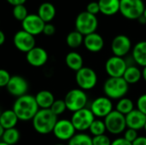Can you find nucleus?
Here are the masks:
<instances>
[{
  "label": "nucleus",
  "instance_id": "obj_17",
  "mask_svg": "<svg viewBox=\"0 0 146 145\" xmlns=\"http://www.w3.org/2000/svg\"><path fill=\"white\" fill-rule=\"evenodd\" d=\"M48 53L47 51L41 47L35 46L33 49H32L30 51L27 53L26 59L27 62L33 67L39 68L46 64L48 62Z\"/></svg>",
  "mask_w": 146,
  "mask_h": 145
},
{
  "label": "nucleus",
  "instance_id": "obj_14",
  "mask_svg": "<svg viewBox=\"0 0 146 145\" xmlns=\"http://www.w3.org/2000/svg\"><path fill=\"white\" fill-rule=\"evenodd\" d=\"M132 50L131 39L124 34L116 35L111 42V51L115 56L124 57Z\"/></svg>",
  "mask_w": 146,
  "mask_h": 145
},
{
  "label": "nucleus",
  "instance_id": "obj_35",
  "mask_svg": "<svg viewBox=\"0 0 146 145\" xmlns=\"http://www.w3.org/2000/svg\"><path fill=\"white\" fill-rule=\"evenodd\" d=\"M136 107L138 110L146 115V93L139 97L136 102Z\"/></svg>",
  "mask_w": 146,
  "mask_h": 145
},
{
  "label": "nucleus",
  "instance_id": "obj_25",
  "mask_svg": "<svg viewBox=\"0 0 146 145\" xmlns=\"http://www.w3.org/2000/svg\"><path fill=\"white\" fill-rule=\"evenodd\" d=\"M19 119L13 109H7L1 113L0 125L4 128V130L15 127Z\"/></svg>",
  "mask_w": 146,
  "mask_h": 145
},
{
  "label": "nucleus",
  "instance_id": "obj_13",
  "mask_svg": "<svg viewBox=\"0 0 146 145\" xmlns=\"http://www.w3.org/2000/svg\"><path fill=\"white\" fill-rule=\"evenodd\" d=\"M13 43L18 50L25 53H27L35 47L34 36L24 30H20L15 32L13 38Z\"/></svg>",
  "mask_w": 146,
  "mask_h": 145
},
{
  "label": "nucleus",
  "instance_id": "obj_9",
  "mask_svg": "<svg viewBox=\"0 0 146 145\" xmlns=\"http://www.w3.org/2000/svg\"><path fill=\"white\" fill-rule=\"evenodd\" d=\"M104 124L107 132L113 135H119L125 132L127 129L126 116L119 113L115 109L108 115L104 120Z\"/></svg>",
  "mask_w": 146,
  "mask_h": 145
},
{
  "label": "nucleus",
  "instance_id": "obj_38",
  "mask_svg": "<svg viewBox=\"0 0 146 145\" xmlns=\"http://www.w3.org/2000/svg\"><path fill=\"white\" fill-rule=\"evenodd\" d=\"M88 13L97 15L98 13H100V9H99V5L98 2H91L87 4L86 6V10Z\"/></svg>",
  "mask_w": 146,
  "mask_h": 145
},
{
  "label": "nucleus",
  "instance_id": "obj_31",
  "mask_svg": "<svg viewBox=\"0 0 146 145\" xmlns=\"http://www.w3.org/2000/svg\"><path fill=\"white\" fill-rule=\"evenodd\" d=\"M88 131L92 137L104 135L107 132L104 121L101 119H95Z\"/></svg>",
  "mask_w": 146,
  "mask_h": 145
},
{
  "label": "nucleus",
  "instance_id": "obj_28",
  "mask_svg": "<svg viewBox=\"0 0 146 145\" xmlns=\"http://www.w3.org/2000/svg\"><path fill=\"white\" fill-rule=\"evenodd\" d=\"M84 37L80 32L78 31H73L70 32L66 38V43L68 47L72 49H76L80 47L84 43Z\"/></svg>",
  "mask_w": 146,
  "mask_h": 145
},
{
  "label": "nucleus",
  "instance_id": "obj_42",
  "mask_svg": "<svg viewBox=\"0 0 146 145\" xmlns=\"http://www.w3.org/2000/svg\"><path fill=\"white\" fill-rule=\"evenodd\" d=\"M6 1L14 7V6H16V5L24 4L27 0H6Z\"/></svg>",
  "mask_w": 146,
  "mask_h": 145
},
{
  "label": "nucleus",
  "instance_id": "obj_5",
  "mask_svg": "<svg viewBox=\"0 0 146 145\" xmlns=\"http://www.w3.org/2000/svg\"><path fill=\"white\" fill-rule=\"evenodd\" d=\"M98 26V20L96 15L87 11L80 12L75 19V30L83 36L95 32Z\"/></svg>",
  "mask_w": 146,
  "mask_h": 145
},
{
  "label": "nucleus",
  "instance_id": "obj_12",
  "mask_svg": "<svg viewBox=\"0 0 146 145\" xmlns=\"http://www.w3.org/2000/svg\"><path fill=\"white\" fill-rule=\"evenodd\" d=\"M54 136L61 141H69L76 133V130L70 120H58L53 129Z\"/></svg>",
  "mask_w": 146,
  "mask_h": 145
},
{
  "label": "nucleus",
  "instance_id": "obj_33",
  "mask_svg": "<svg viewBox=\"0 0 146 145\" xmlns=\"http://www.w3.org/2000/svg\"><path fill=\"white\" fill-rule=\"evenodd\" d=\"M13 15L17 21H22L28 15L27 9L26 8V6L24 4L14 6V8H13Z\"/></svg>",
  "mask_w": 146,
  "mask_h": 145
},
{
  "label": "nucleus",
  "instance_id": "obj_26",
  "mask_svg": "<svg viewBox=\"0 0 146 145\" xmlns=\"http://www.w3.org/2000/svg\"><path fill=\"white\" fill-rule=\"evenodd\" d=\"M122 78L128 85H135L142 79V70L137 66H128Z\"/></svg>",
  "mask_w": 146,
  "mask_h": 145
},
{
  "label": "nucleus",
  "instance_id": "obj_10",
  "mask_svg": "<svg viewBox=\"0 0 146 145\" xmlns=\"http://www.w3.org/2000/svg\"><path fill=\"white\" fill-rule=\"evenodd\" d=\"M128 67L124 57L110 56L105 62V71L110 78H121Z\"/></svg>",
  "mask_w": 146,
  "mask_h": 145
},
{
  "label": "nucleus",
  "instance_id": "obj_27",
  "mask_svg": "<svg viewBox=\"0 0 146 145\" xmlns=\"http://www.w3.org/2000/svg\"><path fill=\"white\" fill-rule=\"evenodd\" d=\"M133 109H134V103L133 102L132 99L126 97L119 99L115 105V110L125 116L128 115L130 112H132Z\"/></svg>",
  "mask_w": 146,
  "mask_h": 145
},
{
  "label": "nucleus",
  "instance_id": "obj_32",
  "mask_svg": "<svg viewBox=\"0 0 146 145\" xmlns=\"http://www.w3.org/2000/svg\"><path fill=\"white\" fill-rule=\"evenodd\" d=\"M50 109L56 116L61 115H62L67 110L66 103H65L64 100H62V99L55 100V102L53 103V104L51 105Z\"/></svg>",
  "mask_w": 146,
  "mask_h": 145
},
{
  "label": "nucleus",
  "instance_id": "obj_29",
  "mask_svg": "<svg viewBox=\"0 0 146 145\" xmlns=\"http://www.w3.org/2000/svg\"><path fill=\"white\" fill-rule=\"evenodd\" d=\"M20 138H21L20 132L18 131V129L14 127L4 131L3 135L2 137V141L9 145H15L18 143Z\"/></svg>",
  "mask_w": 146,
  "mask_h": 145
},
{
  "label": "nucleus",
  "instance_id": "obj_40",
  "mask_svg": "<svg viewBox=\"0 0 146 145\" xmlns=\"http://www.w3.org/2000/svg\"><path fill=\"white\" fill-rule=\"evenodd\" d=\"M111 145H133L132 143L126 140L124 138H118L111 142Z\"/></svg>",
  "mask_w": 146,
  "mask_h": 145
},
{
  "label": "nucleus",
  "instance_id": "obj_51",
  "mask_svg": "<svg viewBox=\"0 0 146 145\" xmlns=\"http://www.w3.org/2000/svg\"><path fill=\"white\" fill-rule=\"evenodd\" d=\"M1 113H2V111H1V110H0V115H1Z\"/></svg>",
  "mask_w": 146,
  "mask_h": 145
},
{
  "label": "nucleus",
  "instance_id": "obj_22",
  "mask_svg": "<svg viewBox=\"0 0 146 145\" xmlns=\"http://www.w3.org/2000/svg\"><path fill=\"white\" fill-rule=\"evenodd\" d=\"M100 13L111 16L120 12V0H98Z\"/></svg>",
  "mask_w": 146,
  "mask_h": 145
},
{
  "label": "nucleus",
  "instance_id": "obj_19",
  "mask_svg": "<svg viewBox=\"0 0 146 145\" xmlns=\"http://www.w3.org/2000/svg\"><path fill=\"white\" fill-rule=\"evenodd\" d=\"M84 45L86 49L92 53L101 51L104 46V38L98 32H92L84 37Z\"/></svg>",
  "mask_w": 146,
  "mask_h": 145
},
{
  "label": "nucleus",
  "instance_id": "obj_45",
  "mask_svg": "<svg viewBox=\"0 0 146 145\" xmlns=\"http://www.w3.org/2000/svg\"><path fill=\"white\" fill-rule=\"evenodd\" d=\"M142 79L146 83V67L143 68V69H142Z\"/></svg>",
  "mask_w": 146,
  "mask_h": 145
},
{
  "label": "nucleus",
  "instance_id": "obj_3",
  "mask_svg": "<svg viewBox=\"0 0 146 145\" xmlns=\"http://www.w3.org/2000/svg\"><path fill=\"white\" fill-rule=\"evenodd\" d=\"M103 90L105 97H109L111 100H119L126 97L129 90V85L122 77H109L104 84Z\"/></svg>",
  "mask_w": 146,
  "mask_h": 145
},
{
  "label": "nucleus",
  "instance_id": "obj_46",
  "mask_svg": "<svg viewBox=\"0 0 146 145\" xmlns=\"http://www.w3.org/2000/svg\"><path fill=\"white\" fill-rule=\"evenodd\" d=\"M4 128L0 125V138H2V137H3V132H4Z\"/></svg>",
  "mask_w": 146,
  "mask_h": 145
},
{
  "label": "nucleus",
  "instance_id": "obj_1",
  "mask_svg": "<svg viewBox=\"0 0 146 145\" xmlns=\"http://www.w3.org/2000/svg\"><path fill=\"white\" fill-rule=\"evenodd\" d=\"M12 109L15 113L19 121H27L33 119L39 110V108L36 103L35 97L26 94L16 98Z\"/></svg>",
  "mask_w": 146,
  "mask_h": 145
},
{
  "label": "nucleus",
  "instance_id": "obj_4",
  "mask_svg": "<svg viewBox=\"0 0 146 145\" xmlns=\"http://www.w3.org/2000/svg\"><path fill=\"white\" fill-rule=\"evenodd\" d=\"M67 110L70 112H76L82 109H85L88 103V97L85 91L75 88L70 90L64 97Z\"/></svg>",
  "mask_w": 146,
  "mask_h": 145
},
{
  "label": "nucleus",
  "instance_id": "obj_6",
  "mask_svg": "<svg viewBox=\"0 0 146 145\" xmlns=\"http://www.w3.org/2000/svg\"><path fill=\"white\" fill-rule=\"evenodd\" d=\"M145 9L143 0H120V13L127 20H138Z\"/></svg>",
  "mask_w": 146,
  "mask_h": 145
},
{
  "label": "nucleus",
  "instance_id": "obj_7",
  "mask_svg": "<svg viewBox=\"0 0 146 145\" xmlns=\"http://www.w3.org/2000/svg\"><path fill=\"white\" fill-rule=\"evenodd\" d=\"M75 81L79 88L83 91L93 89L98 83V74L95 70L89 67H83L76 72Z\"/></svg>",
  "mask_w": 146,
  "mask_h": 145
},
{
  "label": "nucleus",
  "instance_id": "obj_16",
  "mask_svg": "<svg viewBox=\"0 0 146 145\" xmlns=\"http://www.w3.org/2000/svg\"><path fill=\"white\" fill-rule=\"evenodd\" d=\"M6 88L10 95L15 97H20L27 94L28 90V83L22 76L14 75L11 76Z\"/></svg>",
  "mask_w": 146,
  "mask_h": 145
},
{
  "label": "nucleus",
  "instance_id": "obj_37",
  "mask_svg": "<svg viewBox=\"0 0 146 145\" xmlns=\"http://www.w3.org/2000/svg\"><path fill=\"white\" fill-rule=\"evenodd\" d=\"M11 76L9 73L3 68H0V87H6Z\"/></svg>",
  "mask_w": 146,
  "mask_h": 145
},
{
  "label": "nucleus",
  "instance_id": "obj_2",
  "mask_svg": "<svg viewBox=\"0 0 146 145\" xmlns=\"http://www.w3.org/2000/svg\"><path fill=\"white\" fill-rule=\"evenodd\" d=\"M32 121L34 130L39 134L46 135L53 132L58 120L50 109H39Z\"/></svg>",
  "mask_w": 146,
  "mask_h": 145
},
{
  "label": "nucleus",
  "instance_id": "obj_21",
  "mask_svg": "<svg viewBox=\"0 0 146 145\" xmlns=\"http://www.w3.org/2000/svg\"><path fill=\"white\" fill-rule=\"evenodd\" d=\"M35 100L39 109H50L56 99L52 92L47 90H42L36 94Z\"/></svg>",
  "mask_w": 146,
  "mask_h": 145
},
{
  "label": "nucleus",
  "instance_id": "obj_30",
  "mask_svg": "<svg viewBox=\"0 0 146 145\" xmlns=\"http://www.w3.org/2000/svg\"><path fill=\"white\" fill-rule=\"evenodd\" d=\"M68 145H92V138L86 132L75 133L68 141Z\"/></svg>",
  "mask_w": 146,
  "mask_h": 145
},
{
  "label": "nucleus",
  "instance_id": "obj_20",
  "mask_svg": "<svg viewBox=\"0 0 146 145\" xmlns=\"http://www.w3.org/2000/svg\"><path fill=\"white\" fill-rule=\"evenodd\" d=\"M132 56L134 62L145 68L146 67V41H139L138 42L133 48Z\"/></svg>",
  "mask_w": 146,
  "mask_h": 145
},
{
  "label": "nucleus",
  "instance_id": "obj_36",
  "mask_svg": "<svg viewBox=\"0 0 146 145\" xmlns=\"http://www.w3.org/2000/svg\"><path fill=\"white\" fill-rule=\"evenodd\" d=\"M138 137H139L138 131H136L134 129L127 128L124 132V137L123 138L130 143H133Z\"/></svg>",
  "mask_w": 146,
  "mask_h": 145
},
{
  "label": "nucleus",
  "instance_id": "obj_11",
  "mask_svg": "<svg viewBox=\"0 0 146 145\" xmlns=\"http://www.w3.org/2000/svg\"><path fill=\"white\" fill-rule=\"evenodd\" d=\"M112 100L107 97H98L95 98L91 103V111L92 112L95 118H105L110 115L113 109Z\"/></svg>",
  "mask_w": 146,
  "mask_h": 145
},
{
  "label": "nucleus",
  "instance_id": "obj_15",
  "mask_svg": "<svg viewBox=\"0 0 146 145\" xmlns=\"http://www.w3.org/2000/svg\"><path fill=\"white\" fill-rule=\"evenodd\" d=\"M22 30L32 34L33 36L43 33L45 23L38 15H28L22 21Z\"/></svg>",
  "mask_w": 146,
  "mask_h": 145
},
{
  "label": "nucleus",
  "instance_id": "obj_49",
  "mask_svg": "<svg viewBox=\"0 0 146 145\" xmlns=\"http://www.w3.org/2000/svg\"><path fill=\"white\" fill-rule=\"evenodd\" d=\"M144 130L145 131V132H146V122H145V126H144Z\"/></svg>",
  "mask_w": 146,
  "mask_h": 145
},
{
  "label": "nucleus",
  "instance_id": "obj_34",
  "mask_svg": "<svg viewBox=\"0 0 146 145\" xmlns=\"http://www.w3.org/2000/svg\"><path fill=\"white\" fill-rule=\"evenodd\" d=\"M111 142L106 134L92 137V145H111Z\"/></svg>",
  "mask_w": 146,
  "mask_h": 145
},
{
  "label": "nucleus",
  "instance_id": "obj_48",
  "mask_svg": "<svg viewBox=\"0 0 146 145\" xmlns=\"http://www.w3.org/2000/svg\"><path fill=\"white\" fill-rule=\"evenodd\" d=\"M0 145H9V144H5L4 142H3V141H2V142H0Z\"/></svg>",
  "mask_w": 146,
  "mask_h": 145
},
{
  "label": "nucleus",
  "instance_id": "obj_43",
  "mask_svg": "<svg viewBox=\"0 0 146 145\" xmlns=\"http://www.w3.org/2000/svg\"><path fill=\"white\" fill-rule=\"evenodd\" d=\"M5 42V34L3 33V31L0 30V46L3 45Z\"/></svg>",
  "mask_w": 146,
  "mask_h": 145
},
{
  "label": "nucleus",
  "instance_id": "obj_50",
  "mask_svg": "<svg viewBox=\"0 0 146 145\" xmlns=\"http://www.w3.org/2000/svg\"><path fill=\"white\" fill-rule=\"evenodd\" d=\"M55 145H65V144H55Z\"/></svg>",
  "mask_w": 146,
  "mask_h": 145
},
{
  "label": "nucleus",
  "instance_id": "obj_24",
  "mask_svg": "<svg viewBox=\"0 0 146 145\" xmlns=\"http://www.w3.org/2000/svg\"><path fill=\"white\" fill-rule=\"evenodd\" d=\"M56 8L51 3H43L38 7V15L43 20L44 23H50L56 16Z\"/></svg>",
  "mask_w": 146,
  "mask_h": 145
},
{
  "label": "nucleus",
  "instance_id": "obj_44",
  "mask_svg": "<svg viewBox=\"0 0 146 145\" xmlns=\"http://www.w3.org/2000/svg\"><path fill=\"white\" fill-rule=\"evenodd\" d=\"M137 21H139V22L140 23V24H142V25H144V24H146V20L145 19V17L143 16V15H141Z\"/></svg>",
  "mask_w": 146,
  "mask_h": 145
},
{
  "label": "nucleus",
  "instance_id": "obj_41",
  "mask_svg": "<svg viewBox=\"0 0 146 145\" xmlns=\"http://www.w3.org/2000/svg\"><path fill=\"white\" fill-rule=\"evenodd\" d=\"M133 145H146V137L145 136H139L133 143Z\"/></svg>",
  "mask_w": 146,
  "mask_h": 145
},
{
  "label": "nucleus",
  "instance_id": "obj_39",
  "mask_svg": "<svg viewBox=\"0 0 146 145\" xmlns=\"http://www.w3.org/2000/svg\"><path fill=\"white\" fill-rule=\"evenodd\" d=\"M56 32V27L51 23H45L43 30V33L46 36H52Z\"/></svg>",
  "mask_w": 146,
  "mask_h": 145
},
{
  "label": "nucleus",
  "instance_id": "obj_23",
  "mask_svg": "<svg viewBox=\"0 0 146 145\" xmlns=\"http://www.w3.org/2000/svg\"><path fill=\"white\" fill-rule=\"evenodd\" d=\"M65 63L68 66V68L74 72L79 71L84 66V60L82 56L76 52V51H71L66 55L65 57Z\"/></svg>",
  "mask_w": 146,
  "mask_h": 145
},
{
  "label": "nucleus",
  "instance_id": "obj_18",
  "mask_svg": "<svg viewBox=\"0 0 146 145\" xmlns=\"http://www.w3.org/2000/svg\"><path fill=\"white\" fill-rule=\"evenodd\" d=\"M146 122V115L141 113L137 109H133L128 115H126V124L127 128L134 129L136 131H139L144 129L145 124Z\"/></svg>",
  "mask_w": 146,
  "mask_h": 145
},
{
  "label": "nucleus",
  "instance_id": "obj_8",
  "mask_svg": "<svg viewBox=\"0 0 146 145\" xmlns=\"http://www.w3.org/2000/svg\"><path fill=\"white\" fill-rule=\"evenodd\" d=\"M95 119L96 118L91 109L85 108L76 112H74L70 121L76 131L80 132H84L85 131L89 130L91 125L92 124Z\"/></svg>",
  "mask_w": 146,
  "mask_h": 145
},
{
  "label": "nucleus",
  "instance_id": "obj_47",
  "mask_svg": "<svg viewBox=\"0 0 146 145\" xmlns=\"http://www.w3.org/2000/svg\"><path fill=\"white\" fill-rule=\"evenodd\" d=\"M144 17H145V19L146 20V7H145V10H144V13H143V15H142Z\"/></svg>",
  "mask_w": 146,
  "mask_h": 145
}]
</instances>
